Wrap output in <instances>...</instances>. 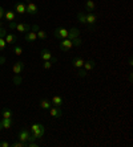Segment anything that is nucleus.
I'll return each mask as SVG.
<instances>
[{"mask_svg": "<svg viewBox=\"0 0 133 147\" xmlns=\"http://www.w3.org/2000/svg\"><path fill=\"white\" fill-rule=\"evenodd\" d=\"M51 105H52V102L47 98H44V99H41L40 101V107L43 110H49L51 109Z\"/></svg>", "mask_w": 133, "mask_h": 147, "instance_id": "nucleus-16", "label": "nucleus"}, {"mask_svg": "<svg viewBox=\"0 0 133 147\" xmlns=\"http://www.w3.org/2000/svg\"><path fill=\"white\" fill-rule=\"evenodd\" d=\"M0 130H3V125H1V121H0Z\"/></svg>", "mask_w": 133, "mask_h": 147, "instance_id": "nucleus-36", "label": "nucleus"}, {"mask_svg": "<svg viewBox=\"0 0 133 147\" xmlns=\"http://www.w3.org/2000/svg\"><path fill=\"white\" fill-rule=\"evenodd\" d=\"M40 57L43 61H51V62H56L57 61V58L56 57H52L51 52L48 51V49H43V51L40 52Z\"/></svg>", "mask_w": 133, "mask_h": 147, "instance_id": "nucleus-6", "label": "nucleus"}, {"mask_svg": "<svg viewBox=\"0 0 133 147\" xmlns=\"http://www.w3.org/2000/svg\"><path fill=\"white\" fill-rule=\"evenodd\" d=\"M14 53L16 56H21V55H23V48H21V47H19V45H15V47H14Z\"/></svg>", "mask_w": 133, "mask_h": 147, "instance_id": "nucleus-24", "label": "nucleus"}, {"mask_svg": "<svg viewBox=\"0 0 133 147\" xmlns=\"http://www.w3.org/2000/svg\"><path fill=\"white\" fill-rule=\"evenodd\" d=\"M12 146L14 147H27V143H24V142H21V140H17V142L12 143Z\"/></svg>", "mask_w": 133, "mask_h": 147, "instance_id": "nucleus-29", "label": "nucleus"}, {"mask_svg": "<svg viewBox=\"0 0 133 147\" xmlns=\"http://www.w3.org/2000/svg\"><path fill=\"white\" fill-rule=\"evenodd\" d=\"M17 138H19V140H21V142H24V143H27V142H29V139H31V133H29L28 129L23 127V129L19 131Z\"/></svg>", "mask_w": 133, "mask_h": 147, "instance_id": "nucleus-3", "label": "nucleus"}, {"mask_svg": "<svg viewBox=\"0 0 133 147\" xmlns=\"http://www.w3.org/2000/svg\"><path fill=\"white\" fill-rule=\"evenodd\" d=\"M76 37H80V29L77 28H71L68 31V38L69 40H73Z\"/></svg>", "mask_w": 133, "mask_h": 147, "instance_id": "nucleus-11", "label": "nucleus"}, {"mask_svg": "<svg viewBox=\"0 0 133 147\" xmlns=\"http://www.w3.org/2000/svg\"><path fill=\"white\" fill-rule=\"evenodd\" d=\"M4 40H5V42H8V44H15V42H17V36L14 33H7L5 37H4Z\"/></svg>", "mask_w": 133, "mask_h": 147, "instance_id": "nucleus-13", "label": "nucleus"}, {"mask_svg": "<svg viewBox=\"0 0 133 147\" xmlns=\"http://www.w3.org/2000/svg\"><path fill=\"white\" fill-rule=\"evenodd\" d=\"M53 36H55L56 38H60V40H63V38H68V29L64 28V27L56 28L55 31H53Z\"/></svg>", "mask_w": 133, "mask_h": 147, "instance_id": "nucleus-2", "label": "nucleus"}, {"mask_svg": "<svg viewBox=\"0 0 133 147\" xmlns=\"http://www.w3.org/2000/svg\"><path fill=\"white\" fill-rule=\"evenodd\" d=\"M36 36H38V38H40V40H45V38H47V32L39 29V31L36 32Z\"/></svg>", "mask_w": 133, "mask_h": 147, "instance_id": "nucleus-23", "label": "nucleus"}, {"mask_svg": "<svg viewBox=\"0 0 133 147\" xmlns=\"http://www.w3.org/2000/svg\"><path fill=\"white\" fill-rule=\"evenodd\" d=\"M24 66H25V64H24V62H21V61L15 62L14 68H12V72H14V74H20V73L23 72Z\"/></svg>", "mask_w": 133, "mask_h": 147, "instance_id": "nucleus-10", "label": "nucleus"}, {"mask_svg": "<svg viewBox=\"0 0 133 147\" xmlns=\"http://www.w3.org/2000/svg\"><path fill=\"white\" fill-rule=\"evenodd\" d=\"M3 19H5L8 23H10V21H15L16 15H15L14 11H4V17H3Z\"/></svg>", "mask_w": 133, "mask_h": 147, "instance_id": "nucleus-12", "label": "nucleus"}, {"mask_svg": "<svg viewBox=\"0 0 133 147\" xmlns=\"http://www.w3.org/2000/svg\"><path fill=\"white\" fill-rule=\"evenodd\" d=\"M27 1V4H25V13L31 15V16H33V15H36L39 12V8L38 5L33 3V1H31V0H25Z\"/></svg>", "mask_w": 133, "mask_h": 147, "instance_id": "nucleus-1", "label": "nucleus"}, {"mask_svg": "<svg viewBox=\"0 0 133 147\" xmlns=\"http://www.w3.org/2000/svg\"><path fill=\"white\" fill-rule=\"evenodd\" d=\"M5 45H7L5 40L0 37V52H4V51H5Z\"/></svg>", "mask_w": 133, "mask_h": 147, "instance_id": "nucleus-28", "label": "nucleus"}, {"mask_svg": "<svg viewBox=\"0 0 133 147\" xmlns=\"http://www.w3.org/2000/svg\"><path fill=\"white\" fill-rule=\"evenodd\" d=\"M25 40L29 41V42H33V41L38 40V36H36V32L33 31H29L25 33Z\"/></svg>", "mask_w": 133, "mask_h": 147, "instance_id": "nucleus-15", "label": "nucleus"}, {"mask_svg": "<svg viewBox=\"0 0 133 147\" xmlns=\"http://www.w3.org/2000/svg\"><path fill=\"white\" fill-rule=\"evenodd\" d=\"M1 121V125H3V129H11L14 122H12V118H3Z\"/></svg>", "mask_w": 133, "mask_h": 147, "instance_id": "nucleus-17", "label": "nucleus"}, {"mask_svg": "<svg viewBox=\"0 0 133 147\" xmlns=\"http://www.w3.org/2000/svg\"><path fill=\"white\" fill-rule=\"evenodd\" d=\"M4 62H5V57H0V65H3Z\"/></svg>", "mask_w": 133, "mask_h": 147, "instance_id": "nucleus-35", "label": "nucleus"}, {"mask_svg": "<svg viewBox=\"0 0 133 147\" xmlns=\"http://www.w3.org/2000/svg\"><path fill=\"white\" fill-rule=\"evenodd\" d=\"M21 81H23V78H21L20 76H19V74H15V77H14V84H15V85H20Z\"/></svg>", "mask_w": 133, "mask_h": 147, "instance_id": "nucleus-26", "label": "nucleus"}, {"mask_svg": "<svg viewBox=\"0 0 133 147\" xmlns=\"http://www.w3.org/2000/svg\"><path fill=\"white\" fill-rule=\"evenodd\" d=\"M77 20L80 24H87V15L85 12H83V11H80L77 13Z\"/></svg>", "mask_w": 133, "mask_h": 147, "instance_id": "nucleus-21", "label": "nucleus"}, {"mask_svg": "<svg viewBox=\"0 0 133 147\" xmlns=\"http://www.w3.org/2000/svg\"><path fill=\"white\" fill-rule=\"evenodd\" d=\"M5 34H7V31H5L4 28H1V27H0V37H1V38H4V37H5Z\"/></svg>", "mask_w": 133, "mask_h": 147, "instance_id": "nucleus-31", "label": "nucleus"}, {"mask_svg": "<svg viewBox=\"0 0 133 147\" xmlns=\"http://www.w3.org/2000/svg\"><path fill=\"white\" fill-rule=\"evenodd\" d=\"M43 68H44V69H51L52 68V62L51 61H44V64H43Z\"/></svg>", "mask_w": 133, "mask_h": 147, "instance_id": "nucleus-30", "label": "nucleus"}, {"mask_svg": "<svg viewBox=\"0 0 133 147\" xmlns=\"http://www.w3.org/2000/svg\"><path fill=\"white\" fill-rule=\"evenodd\" d=\"M3 17H4V9L3 7H0V20H3Z\"/></svg>", "mask_w": 133, "mask_h": 147, "instance_id": "nucleus-34", "label": "nucleus"}, {"mask_svg": "<svg viewBox=\"0 0 133 147\" xmlns=\"http://www.w3.org/2000/svg\"><path fill=\"white\" fill-rule=\"evenodd\" d=\"M1 117L3 118H12V110H10L8 107H4L1 110Z\"/></svg>", "mask_w": 133, "mask_h": 147, "instance_id": "nucleus-22", "label": "nucleus"}, {"mask_svg": "<svg viewBox=\"0 0 133 147\" xmlns=\"http://www.w3.org/2000/svg\"><path fill=\"white\" fill-rule=\"evenodd\" d=\"M85 15H87V24L89 25V31L92 32L95 29V24H96V21H97V17H96V15L93 12H88Z\"/></svg>", "mask_w": 133, "mask_h": 147, "instance_id": "nucleus-4", "label": "nucleus"}, {"mask_svg": "<svg viewBox=\"0 0 133 147\" xmlns=\"http://www.w3.org/2000/svg\"><path fill=\"white\" fill-rule=\"evenodd\" d=\"M49 113H51V115L53 117V118H61L63 115V111H61V107L60 106H53L49 109Z\"/></svg>", "mask_w": 133, "mask_h": 147, "instance_id": "nucleus-8", "label": "nucleus"}, {"mask_svg": "<svg viewBox=\"0 0 133 147\" xmlns=\"http://www.w3.org/2000/svg\"><path fill=\"white\" fill-rule=\"evenodd\" d=\"M83 65H84V60L81 57H75L72 60V66L78 69V68H83Z\"/></svg>", "mask_w": 133, "mask_h": 147, "instance_id": "nucleus-14", "label": "nucleus"}, {"mask_svg": "<svg viewBox=\"0 0 133 147\" xmlns=\"http://www.w3.org/2000/svg\"><path fill=\"white\" fill-rule=\"evenodd\" d=\"M39 29H40V28H39L36 24H35V25H32V27H31V31H33V32H38Z\"/></svg>", "mask_w": 133, "mask_h": 147, "instance_id": "nucleus-33", "label": "nucleus"}, {"mask_svg": "<svg viewBox=\"0 0 133 147\" xmlns=\"http://www.w3.org/2000/svg\"><path fill=\"white\" fill-rule=\"evenodd\" d=\"M14 8L19 15L25 13V3H23V1H17V3H15Z\"/></svg>", "mask_w": 133, "mask_h": 147, "instance_id": "nucleus-9", "label": "nucleus"}, {"mask_svg": "<svg viewBox=\"0 0 133 147\" xmlns=\"http://www.w3.org/2000/svg\"><path fill=\"white\" fill-rule=\"evenodd\" d=\"M1 25H3V21H1V20H0V27H1Z\"/></svg>", "mask_w": 133, "mask_h": 147, "instance_id": "nucleus-37", "label": "nucleus"}, {"mask_svg": "<svg viewBox=\"0 0 133 147\" xmlns=\"http://www.w3.org/2000/svg\"><path fill=\"white\" fill-rule=\"evenodd\" d=\"M31 24H28V23H16L15 24V29L17 32H20V33H27V32L31 31Z\"/></svg>", "mask_w": 133, "mask_h": 147, "instance_id": "nucleus-5", "label": "nucleus"}, {"mask_svg": "<svg viewBox=\"0 0 133 147\" xmlns=\"http://www.w3.org/2000/svg\"><path fill=\"white\" fill-rule=\"evenodd\" d=\"M81 44H83V40L80 37H76L72 40V45H73V47H80Z\"/></svg>", "mask_w": 133, "mask_h": 147, "instance_id": "nucleus-25", "label": "nucleus"}, {"mask_svg": "<svg viewBox=\"0 0 133 147\" xmlns=\"http://www.w3.org/2000/svg\"><path fill=\"white\" fill-rule=\"evenodd\" d=\"M95 66H96L95 61H93V60H88V61H84V65H83V68H84L87 72H88V70H92Z\"/></svg>", "mask_w": 133, "mask_h": 147, "instance_id": "nucleus-18", "label": "nucleus"}, {"mask_svg": "<svg viewBox=\"0 0 133 147\" xmlns=\"http://www.w3.org/2000/svg\"><path fill=\"white\" fill-rule=\"evenodd\" d=\"M51 102L53 103V106H61L63 105V98L60 96H53L51 99Z\"/></svg>", "mask_w": 133, "mask_h": 147, "instance_id": "nucleus-20", "label": "nucleus"}, {"mask_svg": "<svg viewBox=\"0 0 133 147\" xmlns=\"http://www.w3.org/2000/svg\"><path fill=\"white\" fill-rule=\"evenodd\" d=\"M77 76L78 77H87V70L85 69H83V68H78V72H77Z\"/></svg>", "mask_w": 133, "mask_h": 147, "instance_id": "nucleus-27", "label": "nucleus"}, {"mask_svg": "<svg viewBox=\"0 0 133 147\" xmlns=\"http://www.w3.org/2000/svg\"><path fill=\"white\" fill-rule=\"evenodd\" d=\"M11 144L8 143L7 140H1V142H0V147H10Z\"/></svg>", "mask_w": 133, "mask_h": 147, "instance_id": "nucleus-32", "label": "nucleus"}, {"mask_svg": "<svg viewBox=\"0 0 133 147\" xmlns=\"http://www.w3.org/2000/svg\"><path fill=\"white\" fill-rule=\"evenodd\" d=\"M72 40H69V38H63L61 42H60V49H61L63 52H69L72 49Z\"/></svg>", "mask_w": 133, "mask_h": 147, "instance_id": "nucleus-7", "label": "nucleus"}, {"mask_svg": "<svg viewBox=\"0 0 133 147\" xmlns=\"http://www.w3.org/2000/svg\"><path fill=\"white\" fill-rule=\"evenodd\" d=\"M95 8H96V4L93 0H85V11L92 12V11H95Z\"/></svg>", "mask_w": 133, "mask_h": 147, "instance_id": "nucleus-19", "label": "nucleus"}]
</instances>
